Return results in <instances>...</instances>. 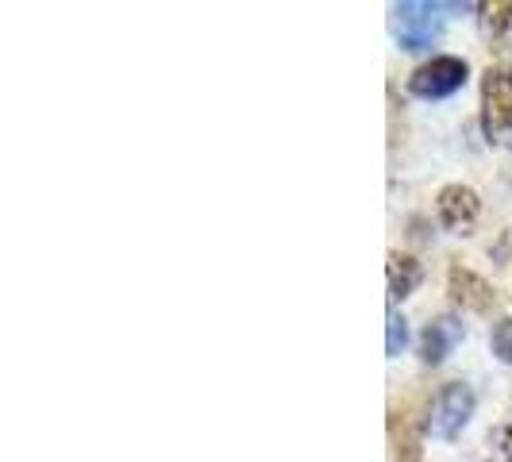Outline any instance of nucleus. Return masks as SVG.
Instances as JSON below:
<instances>
[{"label": "nucleus", "mask_w": 512, "mask_h": 462, "mask_svg": "<svg viewBox=\"0 0 512 462\" xmlns=\"http://www.w3.org/2000/svg\"><path fill=\"white\" fill-rule=\"evenodd\" d=\"M389 27H393V39L401 43V51H428L439 39V8L436 4H420V0H405V4H393L389 8Z\"/></svg>", "instance_id": "f03ea898"}, {"label": "nucleus", "mask_w": 512, "mask_h": 462, "mask_svg": "<svg viewBox=\"0 0 512 462\" xmlns=\"http://www.w3.org/2000/svg\"><path fill=\"white\" fill-rule=\"evenodd\" d=\"M470 416H474V393H470V385L451 382L432 397L428 416H424V432L432 439H455L470 424Z\"/></svg>", "instance_id": "7ed1b4c3"}, {"label": "nucleus", "mask_w": 512, "mask_h": 462, "mask_svg": "<svg viewBox=\"0 0 512 462\" xmlns=\"http://www.w3.org/2000/svg\"><path fill=\"white\" fill-rule=\"evenodd\" d=\"M482 31L497 51H512V0L482 4Z\"/></svg>", "instance_id": "1a4fd4ad"}, {"label": "nucleus", "mask_w": 512, "mask_h": 462, "mask_svg": "<svg viewBox=\"0 0 512 462\" xmlns=\"http://www.w3.org/2000/svg\"><path fill=\"white\" fill-rule=\"evenodd\" d=\"M389 328H385V351H389V359L393 355H401L405 351V343H409V328H405V316L401 312H389V320H385Z\"/></svg>", "instance_id": "9d476101"}, {"label": "nucleus", "mask_w": 512, "mask_h": 462, "mask_svg": "<svg viewBox=\"0 0 512 462\" xmlns=\"http://www.w3.org/2000/svg\"><path fill=\"white\" fill-rule=\"evenodd\" d=\"M493 447H497V455H501V459L512 462V424H505V428H497V432H493Z\"/></svg>", "instance_id": "f8f14e48"}, {"label": "nucleus", "mask_w": 512, "mask_h": 462, "mask_svg": "<svg viewBox=\"0 0 512 462\" xmlns=\"http://www.w3.org/2000/svg\"><path fill=\"white\" fill-rule=\"evenodd\" d=\"M466 74H470V66H466L462 58L439 54V58H432V62H424V66L412 70L409 93L420 97V101H443V97L459 93L462 85H466Z\"/></svg>", "instance_id": "20e7f679"}, {"label": "nucleus", "mask_w": 512, "mask_h": 462, "mask_svg": "<svg viewBox=\"0 0 512 462\" xmlns=\"http://www.w3.org/2000/svg\"><path fill=\"white\" fill-rule=\"evenodd\" d=\"M447 289H451L455 305L470 308V312H489L493 301H497L486 278H478L474 270H462V266H451V274H447Z\"/></svg>", "instance_id": "0eeeda50"}, {"label": "nucleus", "mask_w": 512, "mask_h": 462, "mask_svg": "<svg viewBox=\"0 0 512 462\" xmlns=\"http://www.w3.org/2000/svg\"><path fill=\"white\" fill-rule=\"evenodd\" d=\"M482 201L470 185H443L436 197V220L455 235H470V228L478 224Z\"/></svg>", "instance_id": "39448f33"}, {"label": "nucleus", "mask_w": 512, "mask_h": 462, "mask_svg": "<svg viewBox=\"0 0 512 462\" xmlns=\"http://www.w3.org/2000/svg\"><path fill=\"white\" fill-rule=\"evenodd\" d=\"M493 355L512 366V320H501L493 328Z\"/></svg>", "instance_id": "9b49d317"}, {"label": "nucleus", "mask_w": 512, "mask_h": 462, "mask_svg": "<svg viewBox=\"0 0 512 462\" xmlns=\"http://www.w3.org/2000/svg\"><path fill=\"white\" fill-rule=\"evenodd\" d=\"M385 274H389V297H393V301H405L409 293H416V285L424 278L420 262L412 255H401V251H389Z\"/></svg>", "instance_id": "6e6552de"}, {"label": "nucleus", "mask_w": 512, "mask_h": 462, "mask_svg": "<svg viewBox=\"0 0 512 462\" xmlns=\"http://www.w3.org/2000/svg\"><path fill=\"white\" fill-rule=\"evenodd\" d=\"M462 343V324L455 316H436L424 332H420V359L428 366H439L455 347Z\"/></svg>", "instance_id": "423d86ee"}, {"label": "nucleus", "mask_w": 512, "mask_h": 462, "mask_svg": "<svg viewBox=\"0 0 512 462\" xmlns=\"http://www.w3.org/2000/svg\"><path fill=\"white\" fill-rule=\"evenodd\" d=\"M482 131L489 143L512 139V66H489L482 77Z\"/></svg>", "instance_id": "f257e3e1"}]
</instances>
